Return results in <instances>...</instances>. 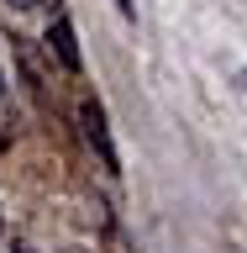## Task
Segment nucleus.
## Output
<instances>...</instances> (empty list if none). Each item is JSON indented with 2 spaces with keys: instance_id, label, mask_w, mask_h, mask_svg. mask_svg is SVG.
Listing matches in <instances>:
<instances>
[{
  "instance_id": "f257e3e1",
  "label": "nucleus",
  "mask_w": 247,
  "mask_h": 253,
  "mask_svg": "<svg viewBox=\"0 0 247 253\" xmlns=\"http://www.w3.org/2000/svg\"><path fill=\"white\" fill-rule=\"evenodd\" d=\"M79 122H84V142H90L95 153H100V169H106V174H121L116 142H110V132H106V116H100V106H95V100H84V106H79Z\"/></svg>"
},
{
  "instance_id": "f03ea898",
  "label": "nucleus",
  "mask_w": 247,
  "mask_h": 253,
  "mask_svg": "<svg viewBox=\"0 0 247 253\" xmlns=\"http://www.w3.org/2000/svg\"><path fill=\"white\" fill-rule=\"evenodd\" d=\"M47 47L58 53V63L69 69V74L84 69V53H79V37H74V21H69V16H58V21L47 27Z\"/></svg>"
},
{
  "instance_id": "7ed1b4c3",
  "label": "nucleus",
  "mask_w": 247,
  "mask_h": 253,
  "mask_svg": "<svg viewBox=\"0 0 247 253\" xmlns=\"http://www.w3.org/2000/svg\"><path fill=\"white\" fill-rule=\"evenodd\" d=\"M116 11H121L126 21H132V16H137V0H116Z\"/></svg>"
},
{
  "instance_id": "20e7f679",
  "label": "nucleus",
  "mask_w": 247,
  "mask_h": 253,
  "mask_svg": "<svg viewBox=\"0 0 247 253\" xmlns=\"http://www.w3.org/2000/svg\"><path fill=\"white\" fill-rule=\"evenodd\" d=\"M5 5H16V11H32V5H42V0H5Z\"/></svg>"
},
{
  "instance_id": "39448f33",
  "label": "nucleus",
  "mask_w": 247,
  "mask_h": 253,
  "mask_svg": "<svg viewBox=\"0 0 247 253\" xmlns=\"http://www.w3.org/2000/svg\"><path fill=\"white\" fill-rule=\"evenodd\" d=\"M16 253H32V248H27V243H16Z\"/></svg>"
}]
</instances>
